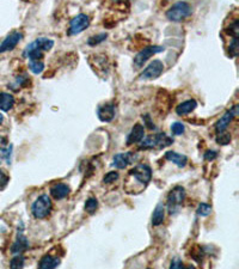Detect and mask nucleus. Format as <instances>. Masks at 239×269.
<instances>
[{
    "label": "nucleus",
    "instance_id": "a878e982",
    "mask_svg": "<svg viewBox=\"0 0 239 269\" xmlns=\"http://www.w3.org/2000/svg\"><path fill=\"white\" fill-rule=\"evenodd\" d=\"M215 140L219 145H229L231 141V134L230 133H226L225 130L224 132H219L218 135H216Z\"/></svg>",
    "mask_w": 239,
    "mask_h": 269
},
{
    "label": "nucleus",
    "instance_id": "2f4dec72",
    "mask_svg": "<svg viewBox=\"0 0 239 269\" xmlns=\"http://www.w3.org/2000/svg\"><path fill=\"white\" fill-rule=\"evenodd\" d=\"M184 267H185L184 263H183L179 259H174L170 265V268H174V269H179V268H184Z\"/></svg>",
    "mask_w": 239,
    "mask_h": 269
},
{
    "label": "nucleus",
    "instance_id": "f3484780",
    "mask_svg": "<svg viewBox=\"0 0 239 269\" xmlns=\"http://www.w3.org/2000/svg\"><path fill=\"white\" fill-rule=\"evenodd\" d=\"M51 194L55 200H62L66 196H68L69 187L67 184H63V183H58V184H54L51 188Z\"/></svg>",
    "mask_w": 239,
    "mask_h": 269
},
{
    "label": "nucleus",
    "instance_id": "0eeeda50",
    "mask_svg": "<svg viewBox=\"0 0 239 269\" xmlns=\"http://www.w3.org/2000/svg\"><path fill=\"white\" fill-rule=\"evenodd\" d=\"M90 26V17L85 13H80L74 17L73 19H71L69 22V29H68V34L69 35H78L80 32H83L86 28H89Z\"/></svg>",
    "mask_w": 239,
    "mask_h": 269
},
{
    "label": "nucleus",
    "instance_id": "9d476101",
    "mask_svg": "<svg viewBox=\"0 0 239 269\" xmlns=\"http://www.w3.org/2000/svg\"><path fill=\"white\" fill-rule=\"evenodd\" d=\"M22 38H23V34L19 31H13L7 35L6 38L0 44V54L13 51L17 47V44L21 42Z\"/></svg>",
    "mask_w": 239,
    "mask_h": 269
},
{
    "label": "nucleus",
    "instance_id": "f03ea898",
    "mask_svg": "<svg viewBox=\"0 0 239 269\" xmlns=\"http://www.w3.org/2000/svg\"><path fill=\"white\" fill-rule=\"evenodd\" d=\"M174 143V139L165 133H159V134L151 135V137H146L145 139L141 140V149H164L170 146Z\"/></svg>",
    "mask_w": 239,
    "mask_h": 269
},
{
    "label": "nucleus",
    "instance_id": "39448f33",
    "mask_svg": "<svg viewBox=\"0 0 239 269\" xmlns=\"http://www.w3.org/2000/svg\"><path fill=\"white\" fill-rule=\"evenodd\" d=\"M185 199V189L180 185H176L174 189H171L168 195V209L170 214H174L180 205L183 204Z\"/></svg>",
    "mask_w": 239,
    "mask_h": 269
},
{
    "label": "nucleus",
    "instance_id": "aec40b11",
    "mask_svg": "<svg viewBox=\"0 0 239 269\" xmlns=\"http://www.w3.org/2000/svg\"><path fill=\"white\" fill-rule=\"evenodd\" d=\"M165 158L170 162L176 164L179 168H184L188 163V157L184 156V154H179L177 152L174 151H169L165 153Z\"/></svg>",
    "mask_w": 239,
    "mask_h": 269
},
{
    "label": "nucleus",
    "instance_id": "2eb2a0df",
    "mask_svg": "<svg viewBox=\"0 0 239 269\" xmlns=\"http://www.w3.org/2000/svg\"><path fill=\"white\" fill-rule=\"evenodd\" d=\"M134 159L132 152H126V153H118L113 159V165L116 169H124L127 165H129L130 163Z\"/></svg>",
    "mask_w": 239,
    "mask_h": 269
},
{
    "label": "nucleus",
    "instance_id": "c9c22d12",
    "mask_svg": "<svg viewBox=\"0 0 239 269\" xmlns=\"http://www.w3.org/2000/svg\"><path fill=\"white\" fill-rule=\"evenodd\" d=\"M2 121H4V116H2V114L0 113V124L2 123Z\"/></svg>",
    "mask_w": 239,
    "mask_h": 269
},
{
    "label": "nucleus",
    "instance_id": "412c9836",
    "mask_svg": "<svg viewBox=\"0 0 239 269\" xmlns=\"http://www.w3.org/2000/svg\"><path fill=\"white\" fill-rule=\"evenodd\" d=\"M15 105V97L10 93L0 92V110L1 112H9Z\"/></svg>",
    "mask_w": 239,
    "mask_h": 269
},
{
    "label": "nucleus",
    "instance_id": "6ab92c4d",
    "mask_svg": "<svg viewBox=\"0 0 239 269\" xmlns=\"http://www.w3.org/2000/svg\"><path fill=\"white\" fill-rule=\"evenodd\" d=\"M197 107V102L195 99H188V101L182 102L179 105H177L176 108V113L177 115L183 116V115H187V114H190L191 112H194V110L196 109Z\"/></svg>",
    "mask_w": 239,
    "mask_h": 269
},
{
    "label": "nucleus",
    "instance_id": "5701e85b",
    "mask_svg": "<svg viewBox=\"0 0 239 269\" xmlns=\"http://www.w3.org/2000/svg\"><path fill=\"white\" fill-rule=\"evenodd\" d=\"M29 70L34 74H41L44 70V63L42 60H30Z\"/></svg>",
    "mask_w": 239,
    "mask_h": 269
},
{
    "label": "nucleus",
    "instance_id": "bb28decb",
    "mask_svg": "<svg viewBox=\"0 0 239 269\" xmlns=\"http://www.w3.org/2000/svg\"><path fill=\"white\" fill-rule=\"evenodd\" d=\"M196 212L200 217H208V215L212 213V207H210L208 204H200L199 207H197Z\"/></svg>",
    "mask_w": 239,
    "mask_h": 269
},
{
    "label": "nucleus",
    "instance_id": "c85d7f7f",
    "mask_svg": "<svg viewBox=\"0 0 239 269\" xmlns=\"http://www.w3.org/2000/svg\"><path fill=\"white\" fill-rule=\"evenodd\" d=\"M185 127L182 122H174L171 124V132L174 135H182L184 133Z\"/></svg>",
    "mask_w": 239,
    "mask_h": 269
},
{
    "label": "nucleus",
    "instance_id": "cd10ccee",
    "mask_svg": "<svg viewBox=\"0 0 239 269\" xmlns=\"http://www.w3.org/2000/svg\"><path fill=\"white\" fill-rule=\"evenodd\" d=\"M24 265H26V260H24V257L21 256V255H17L16 257H13L10 262V267L12 269L23 268Z\"/></svg>",
    "mask_w": 239,
    "mask_h": 269
},
{
    "label": "nucleus",
    "instance_id": "ddd939ff",
    "mask_svg": "<svg viewBox=\"0 0 239 269\" xmlns=\"http://www.w3.org/2000/svg\"><path fill=\"white\" fill-rule=\"evenodd\" d=\"M11 153H12V145L7 141L5 137L0 135V164L11 162Z\"/></svg>",
    "mask_w": 239,
    "mask_h": 269
},
{
    "label": "nucleus",
    "instance_id": "f8f14e48",
    "mask_svg": "<svg viewBox=\"0 0 239 269\" xmlns=\"http://www.w3.org/2000/svg\"><path fill=\"white\" fill-rule=\"evenodd\" d=\"M97 115L102 122H110L115 118V105L111 103H107L99 105L97 109Z\"/></svg>",
    "mask_w": 239,
    "mask_h": 269
},
{
    "label": "nucleus",
    "instance_id": "4468645a",
    "mask_svg": "<svg viewBox=\"0 0 239 269\" xmlns=\"http://www.w3.org/2000/svg\"><path fill=\"white\" fill-rule=\"evenodd\" d=\"M144 135H145V127H144L143 124L137 123L133 127L132 130H130L128 137H127L126 144L130 146L135 143H140V141L144 139Z\"/></svg>",
    "mask_w": 239,
    "mask_h": 269
},
{
    "label": "nucleus",
    "instance_id": "20e7f679",
    "mask_svg": "<svg viewBox=\"0 0 239 269\" xmlns=\"http://www.w3.org/2000/svg\"><path fill=\"white\" fill-rule=\"evenodd\" d=\"M52 210V201L48 195H41L35 200V202L31 206L32 215L36 219H43L51 213Z\"/></svg>",
    "mask_w": 239,
    "mask_h": 269
},
{
    "label": "nucleus",
    "instance_id": "9b49d317",
    "mask_svg": "<svg viewBox=\"0 0 239 269\" xmlns=\"http://www.w3.org/2000/svg\"><path fill=\"white\" fill-rule=\"evenodd\" d=\"M54 47V41L47 37H38L36 38L34 42H31L27 47L24 53L38 51V52H48Z\"/></svg>",
    "mask_w": 239,
    "mask_h": 269
},
{
    "label": "nucleus",
    "instance_id": "6e6552de",
    "mask_svg": "<svg viewBox=\"0 0 239 269\" xmlns=\"http://www.w3.org/2000/svg\"><path fill=\"white\" fill-rule=\"evenodd\" d=\"M164 71V65L162 61L154 60L149 63V66L141 72L140 79L141 80H152L158 78Z\"/></svg>",
    "mask_w": 239,
    "mask_h": 269
},
{
    "label": "nucleus",
    "instance_id": "b1692460",
    "mask_svg": "<svg viewBox=\"0 0 239 269\" xmlns=\"http://www.w3.org/2000/svg\"><path fill=\"white\" fill-rule=\"evenodd\" d=\"M97 209H98V201H97V199L90 198L86 200L85 210L89 213V214H93V213L97 210Z\"/></svg>",
    "mask_w": 239,
    "mask_h": 269
},
{
    "label": "nucleus",
    "instance_id": "4be33fe9",
    "mask_svg": "<svg viewBox=\"0 0 239 269\" xmlns=\"http://www.w3.org/2000/svg\"><path fill=\"white\" fill-rule=\"evenodd\" d=\"M164 217H165V209H164V205L162 202L155 206L153 210V214H152V225L153 226H159L162 225L164 221Z\"/></svg>",
    "mask_w": 239,
    "mask_h": 269
},
{
    "label": "nucleus",
    "instance_id": "423d86ee",
    "mask_svg": "<svg viewBox=\"0 0 239 269\" xmlns=\"http://www.w3.org/2000/svg\"><path fill=\"white\" fill-rule=\"evenodd\" d=\"M162 52H164V47H160V46H151V47H146V48H144L143 51H140L137 55H135L134 58L135 68H141L144 65H145V62H147V60H149V58Z\"/></svg>",
    "mask_w": 239,
    "mask_h": 269
},
{
    "label": "nucleus",
    "instance_id": "f257e3e1",
    "mask_svg": "<svg viewBox=\"0 0 239 269\" xmlns=\"http://www.w3.org/2000/svg\"><path fill=\"white\" fill-rule=\"evenodd\" d=\"M191 15V6L187 1H179L166 11V18L171 22H182Z\"/></svg>",
    "mask_w": 239,
    "mask_h": 269
},
{
    "label": "nucleus",
    "instance_id": "dca6fc26",
    "mask_svg": "<svg viewBox=\"0 0 239 269\" xmlns=\"http://www.w3.org/2000/svg\"><path fill=\"white\" fill-rule=\"evenodd\" d=\"M28 248H29V240H28V238L23 234H18L17 238H16V242L11 246V252L15 255H21Z\"/></svg>",
    "mask_w": 239,
    "mask_h": 269
},
{
    "label": "nucleus",
    "instance_id": "7c9ffc66",
    "mask_svg": "<svg viewBox=\"0 0 239 269\" xmlns=\"http://www.w3.org/2000/svg\"><path fill=\"white\" fill-rule=\"evenodd\" d=\"M7 183H9V176L4 171L0 170V190L4 189L7 185Z\"/></svg>",
    "mask_w": 239,
    "mask_h": 269
},
{
    "label": "nucleus",
    "instance_id": "7ed1b4c3",
    "mask_svg": "<svg viewBox=\"0 0 239 269\" xmlns=\"http://www.w3.org/2000/svg\"><path fill=\"white\" fill-rule=\"evenodd\" d=\"M129 177L137 181L141 188H145L152 179V170L149 165L138 164L129 170Z\"/></svg>",
    "mask_w": 239,
    "mask_h": 269
},
{
    "label": "nucleus",
    "instance_id": "393cba45",
    "mask_svg": "<svg viewBox=\"0 0 239 269\" xmlns=\"http://www.w3.org/2000/svg\"><path fill=\"white\" fill-rule=\"evenodd\" d=\"M108 37V34H105V32H102V34H98V35H94L92 36V37L89 38L88 41V44L89 46H97V44L104 42L105 40H107Z\"/></svg>",
    "mask_w": 239,
    "mask_h": 269
},
{
    "label": "nucleus",
    "instance_id": "f704fd0d",
    "mask_svg": "<svg viewBox=\"0 0 239 269\" xmlns=\"http://www.w3.org/2000/svg\"><path fill=\"white\" fill-rule=\"evenodd\" d=\"M130 0H111V2H114V4L116 5H126L128 4Z\"/></svg>",
    "mask_w": 239,
    "mask_h": 269
},
{
    "label": "nucleus",
    "instance_id": "a211bd4d",
    "mask_svg": "<svg viewBox=\"0 0 239 269\" xmlns=\"http://www.w3.org/2000/svg\"><path fill=\"white\" fill-rule=\"evenodd\" d=\"M61 261L59 257L52 256V255H44L38 263V268L41 269H54L60 266Z\"/></svg>",
    "mask_w": 239,
    "mask_h": 269
},
{
    "label": "nucleus",
    "instance_id": "72a5a7b5",
    "mask_svg": "<svg viewBox=\"0 0 239 269\" xmlns=\"http://www.w3.org/2000/svg\"><path fill=\"white\" fill-rule=\"evenodd\" d=\"M143 119H144V121H145L147 123V126H149V129H154L153 123H152V121L149 120V115H143Z\"/></svg>",
    "mask_w": 239,
    "mask_h": 269
},
{
    "label": "nucleus",
    "instance_id": "1a4fd4ad",
    "mask_svg": "<svg viewBox=\"0 0 239 269\" xmlns=\"http://www.w3.org/2000/svg\"><path fill=\"white\" fill-rule=\"evenodd\" d=\"M239 113V107L238 104L233 105L232 109L227 110L226 113L224 114V115L221 116L220 119H219V121L215 123V130L216 133L219 132H224V130L227 129V127H229V124L232 122L233 119L236 118V116L238 115Z\"/></svg>",
    "mask_w": 239,
    "mask_h": 269
},
{
    "label": "nucleus",
    "instance_id": "473e14b6",
    "mask_svg": "<svg viewBox=\"0 0 239 269\" xmlns=\"http://www.w3.org/2000/svg\"><path fill=\"white\" fill-rule=\"evenodd\" d=\"M218 157V153L215 151H207L205 153V159L206 160H214Z\"/></svg>",
    "mask_w": 239,
    "mask_h": 269
},
{
    "label": "nucleus",
    "instance_id": "c756f323",
    "mask_svg": "<svg viewBox=\"0 0 239 269\" xmlns=\"http://www.w3.org/2000/svg\"><path fill=\"white\" fill-rule=\"evenodd\" d=\"M119 177V173H116V171H110V173H108L104 177H103V183H104V184H109V183L118 181Z\"/></svg>",
    "mask_w": 239,
    "mask_h": 269
}]
</instances>
